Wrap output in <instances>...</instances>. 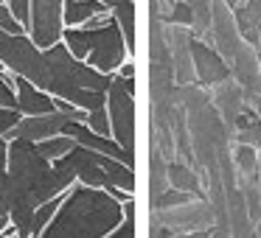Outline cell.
Returning a JSON list of instances; mask_svg holds the SVG:
<instances>
[{
	"instance_id": "20",
	"label": "cell",
	"mask_w": 261,
	"mask_h": 238,
	"mask_svg": "<svg viewBox=\"0 0 261 238\" xmlns=\"http://www.w3.org/2000/svg\"><path fill=\"white\" fill-rule=\"evenodd\" d=\"M65 193H68V191H65ZM65 193H59V196H54V199H48V202H42L40 207L34 210V224H31V235H40V232L48 227V221L54 219V213H57L59 204H62Z\"/></svg>"
},
{
	"instance_id": "33",
	"label": "cell",
	"mask_w": 261,
	"mask_h": 238,
	"mask_svg": "<svg viewBox=\"0 0 261 238\" xmlns=\"http://www.w3.org/2000/svg\"><path fill=\"white\" fill-rule=\"evenodd\" d=\"M3 76H6V65L0 62V79H3Z\"/></svg>"
},
{
	"instance_id": "1",
	"label": "cell",
	"mask_w": 261,
	"mask_h": 238,
	"mask_svg": "<svg viewBox=\"0 0 261 238\" xmlns=\"http://www.w3.org/2000/svg\"><path fill=\"white\" fill-rule=\"evenodd\" d=\"M124 221V202L104 188L70 185L59 210L37 238H104Z\"/></svg>"
},
{
	"instance_id": "8",
	"label": "cell",
	"mask_w": 261,
	"mask_h": 238,
	"mask_svg": "<svg viewBox=\"0 0 261 238\" xmlns=\"http://www.w3.org/2000/svg\"><path fill=\"white\" fill-rule=\"evenodd\" d=\"M62 6L65 0H31V25L29 34L37 42V48H51L62 40Z\"/></svg>"
},
{
	"instance_id": "31",
	"label": "cell",
	"mask_w": 261,
	"mask_h": 238,
	"mask_svg": "<svg viewBox=\"0 0 261 238\" xmlns=\"http://www.w3.org/2000/svg\"><path fill=\"white\" fill-rule=\"evenodd\" d=\"M118 70H121V73H118L121 79H135V68H132V62H124Z\"/></svg>"
},
{
	"instance_id": "7",
	"label": "cell",
	"mask_w": 261,
	"mask_h": 238,
	"mask_svg": "<svg viewBox=\"0 0 261 238\" xmlns=\"http://www.w3.org/2000/svg\"><path fill=\"white\" fill-rule=\"evenodd\" d=\"M152 219H158L160 224H166L174 232H194V230H211L216 224V213L214 204L205 196H194L182 204H174V207L166 210H154Z\"/></svg>"
},
{
	"instance_id": "18",
	"label": "cell",
	"mask_w": 261,
	"mask_h": 238,
	"mask_svg": "<svg viewBox=\"0 0 261 238\" xmlns=\"http://www.w3.org/2000/svg\"><path fill=\"white\" fill-rule=\"evenodd\" d=\"M73 146H76V140H73L70 135H65V132H62V135H54V137H45V140H40V143H37V152L54 163V160L65 157V154H68Z\"/></svg>"
},
{
	"instance_id": "25",
	"label": "cell",
	"mask_w": 261,
	"mask_h": 238,
	"mask_svg": "<svg viewBox=\"0 0 261 238\" xmlns=\"http://www.w3.org/2000/svg\"><path fill=\"white\" fill-rule=\"evenodd\" d=\"M20 118H23V112H20V109H9V107H0V135L6 137L9 132H12L14 126L20 124Z\"/></svg>"
},
{
	"instance_id": "19",
	"label": "cell",
	"mask_w": 261,
	"mask_h": 238,
	"mask_svg": "<svg viewBox=\"0 0 261 238\" xmlns=\"http://www.w3.org/2000/svg\"><path fill=\"white\" fill-rule=\"evenodd\" d=\"M233 163L242 174H247L250 180H255V171H258V148L247 146V143H236V152H233Z\"/></svg>"
},
{
	"instance_id": "15",
	"label": "cell",
	"mask_w": 261,
	"mask_h": 238,
	"mask_svg": "<svg viewBox=\"0 0 261 238\" xmlns=\"http://www.w3.org/2000/svg\"><path fill=\"white\" fill-rule=\"evenodd\" d=\"M169 185L177 188V191H188L194 196H205L202 182H199V174L194 171V165L180 163V160H171L169 163Z\"/></svg>"
},
{
	"instance_id": "16",
	"label": "cell",
	"mask_w": 261,
	"mask_h": 238,
	"mask_svg": "<svg viewBox=\"0 0 261 238\" xmlns=\"http://www.w3.org/2000/svg\"><path fill=\"white\" fill-rule=\"evenodd\" d=\"M113 12V17H115V23L121 25V34H124V40H126V51H129V56L135 53V0H124V3H118V6H113L110 9Z\"/></svg>"
},
{
	"instance_id": "35",
	"label": "cell",
	"mask_w": 261,
	"mask_h": 238,
	"mask_svg": "<svg viewBox=\"0 0 261 238\" xmlns=\"http://www.w3.org/2000/svg\"><path fill=\"white\" fill-rule=\"evenodd\" d=\"M31 238H37V235H31Z\"/></svg>"
},
{
	"instance_id": "34",
	"label": "cell",
	"mask_w": 261,
	"mask_h": 238,
	"mask_svg": "<svg viewBox=\"0 0 261 238\" xmlns=\"http://www.w3.org/2000/svg\"><path fill=\"white\" fill-rule=\"evenodd\" d=\"M0 143H9V140H6V137H3V135H0Z\"/></svg>"
},
{
	"instance_id": "24",
	"label": "cell",
	"mask_w": 261,
	"mask_h": 238,
	"mask_svg": "<svg viewBox=\"0 0 261 238\" xmlns=\"http://www.w3.org/2000/svg\"><path fill=\"white\" fill-rule=\"evenodd\" d=\"M0 28L9 31V34H25V31H29L17 17H14V12L9 9V3H0Z\"/></svg>"
},
{
	"instance_id": "23",
	"label": "cell",
	"mask_w": 261,
	"mask_h": 238,
	"mask_svg": "<svg viewBox=\"0 0 261 238\" xmlns=\"http://www.w3.org/2000/svg\"><path fill=\"white\" fill-rule=\"evenodd\" d=\"M85 124L90 126L93 132H98V135L113 137V126H110V112H107V107H98V109H93V112H87Z\"/></svg>"
},
{
	"instance_id": "22",
	"label": "cell",
	"mask_w": 261,
	"mask_h": 238,
	"mask_svg": "<svg viewBox=\"0 0 261 238\" xmlns=\"http://www.w3.org/2000/svg\"><path fill=\"white\" fill-rule=\"evenodd\" d=\"M104 238H135V196L124 202V221Z\"/></svg>"
},
{
	"instance_id": "28",
	"label": "cell",
	"mask_w": 261,
	"mask_h": 238,
	"mask_svg": "<svg viewBox=\"0 0 261 238\" xmlns=\"http://www.w3.org/2000/svg\"><path fill=\"white\" fill-rule=\"evenodd\" d=\"M9 210H12V196H9L6 176H0V216H9Z\"/></svg>"
},
{
	"instance_id": "14",
	"label": "cell",
	"mask_w": 261,
	"mask_h": 238,
	"mask_svg": "<svg viewBox=\"0 0 261 238\" xmlns=\"http://www.w3.org/2000/svg\"><path fill=\"white\" fill-rule=\"evenodd\" d=\"M101 12H110L101 0H65L62 23L65 25H85L90 17H96Z\"/></svg>"
},
{
	"instance_id": "27",
	"label": "cell",
	"mask_w": 261,
	"mask_h": 238,
	"mask_svg": "<svg viewBox=\"0 0 261 238\" xmlns=\"http://www.w3.org/2000/svg\"><path fill=\"white\" fill-rule=\"evenodd\" d=\"M0 107L17 109V90H14V84H9L6 79H0Z\"/></svg>"
},
{
	"instance_id": "29",
	"label": "cell",
	"mask_w": 261,
	"mask_h": 238,
	"mask_svg": "<svg viewBox=\"0 0 261 238\" xmlns=\"http://www.w3.org/2000/svg\"><path fill=\"white\" fill-rule=\"evenodd\" d=\"M9 168V143H0V176H6Z\"/></svg>"
},
{
	"instance_id": "11",
	"label": "cell",
	"mask_w": 261,
	"mask_h": 238,
	"mask_svg": "<svg viewBox=\"0 0 261 238\" xmlns=\"http://www.w3.org/2000/svg\"><path fill=\"white\" fill-rule=\"evenodd\" d=\"M62 132L73 137L79 146H87V148H93V152L110 154V157H115V160H121V163H126L129 168H135V154L126 152V148L121 146L115 137H104V135H98V132H93L90 126L85 124V121H68Z\"/></svg>"
},
{
	"instance_id": "30",
	"label": "cell",
	"mask_w": 261,
	"mask_h": 238,
	"mask_svg": "<svg viewBox=\"0 0 261 238\" xmlns=\"http://www.w3.org/2000/svg\"><path fill=\"white\" fill-rule=\"evenodd\" d=\"M171 238H211V230H194V232H177Z\"/></svg>"
},
{
	"instance_id": "5",
	"label": "cell",
	"mask_w": 261,
	"mask_h": 238,
	"mask_svg": "<svg viewBox=\"0 0 261 238\" xmlns=\"http://www.w3.org/2000/svg\"><path fill=\"white\" fill-rule=\"evenodd\" d=\"M129 51H126V40L121 34V25L115 17H110L104 25L90 31V53L85 62L93 65L101 73H118V68L126 62Z\"/></svg>"
},
{
	"instance_id": "26",
	"label": "cell",
	"mask_w": 261,
	"mask_h": 238,
	"mask_svg": "<svg viewBox=\"0 0 261 238\" xmlns=\"http://www.w3.org/2000/svg\"><path fill=\"white\" fill-rule=\"evenodd\" d=\"M6 3H9V9L14 12V17L29 28L31 25V0H6Z\"/></svg>"
},
{
	"instance_id": "12",
	"label": "cell",
	"mask_w": 261,
	"mask_h": 238,
	"mask_svg": "<svg viewBox=\"0 0 261 238\" xmlns=\"http://www.w3.org/2000/svg\"><path fill=\"white\" fill-rule=\"evenodd\" d=\"M211 101H214V107H216V112H219V118L225 121L227 132L233 135V124H236L239 112H242L244 104H247V101H244L242 84H239L236 79L222 81V84L214 87V96H211Z\"/></svg>"
},
{
	"instance_id": "2",
	"label": "cell",
	"mask_w": 261,
	"mask_h": 238,
	"mask_svg": "<svg viewBox=\"0 0 261 238\" xmlns=\"http://www.w3.org/2000/svg\"><path fill=\"white\" fill-rule=\"evenodd\" d=\"M42 53H45L48 73H51L48 93L54 98H65V101H70L73 107L85 109V112L107 107V90H110V81H113V73H101L93 65L76 59L62 40L54 42L51 48H45Z\"/></svg>"
},
{
	"instance_id": "9",
	"label": "cell",
	"mask_w": 261,
	"mask_h": 238,
	"mask_svg": "<svg viewBox=\"0 0 261 238\" xmlns=\"http://www.w3.org/2000/svg\"><path fill=\"white\" fill-rule=\"evenodd\" d=\"M191 62H194L197 84H202L205 90L233 79L230 65H227L225 56L214 48V42H205L202 37H194V34H191Z\"/></svg>"
},
{
	"instance_id": "13",
	"label": "cell",
	"mask_w": 261,
	"mask_h": 238,
	"mask_svg": "<svg viewBox=\"0 0 261 238\" xmlns=\"http://www.w3.org/2000/svg\"><path fill=\"white\" fill-rule=\"evenodd\" d=\"M14 90H17V109L23 115H45V112H54L57 104H54V96L29 81L25 76H17L14 73Z\"/></svg>"
},
{
	"instance_id": "10",
	"label": "cell",
	"mask_w": 261,
	"mask_h": 238,
	"mask_svg": "<svg viewBox=\"0 0 261 238\" xmlns=\"http://www.w3.org/2000/svg\"><path fill=\"white\" fill-rule=\"evenodd\" d=\"M68 121H73V118H70V115H65V112H59V109L45 112V115H23V118H20V124L6 135V140L23 137V140L40 143V140H45V137L62 135V129H65V124H68Z\"/></svg>"
},
{
	"instance_id": "21",
	"label": "cell",
	"mask_w": 261,
	"mask_h": 238,
	"mask_svg": "<svg viewBox=\"0 0 261 238\" xmlns=\"http://www.w3.org/2000/svg\"><path fill=\"white\" fill-rule=\"evenodd\" d=\"M163 23L169 25H182V28H194V12L186 0H174V6L163 14Z\"/></svg>"
},
{
	"instance_id": "6",
	"label": "cell",
	"mask_w": 261,
	"mask_h": 238,
	"mask_svg": "<svg viewBox=\"0 0 261 238\" xmlns=\"http://www.w3.org/2000/svg\"><path fill=\"white\" fill-rule=\"evenodd\" d=\"M107 112H110V126H113V137L135 154V96L124 87V79L113 73L107 90Z\"/></svg>"
},
{
	"instance_id": "32",
	"label": "cell",
	"mask_w": 261,
	"mask_h": 238,
	"mask_svg": "<svg viewBox=\"0 0 261 238\" xmlns=\"http://www.w3.org/2000/svg\"><path fill=\"white\" fill-rule=\"evenodd\" d=\"M101 3H104L107 9H113V6H118V3H124V0H101Z\"/></svg>"
},
{
	"instance_id": "17",
	"label": "cell",
	"mask_w": 261,
	"mask_h": 238,
	"mask_svg": "<svg viewBox=\"0 0 261 238\" xmlns=\"http://www.w3.org/2000/svg\"><path fill=\"white\" fill-rule=\"evenodd\" d=\"M62 42L68 45V51L73 53L76 59H82V62H85L87 53H90V31L82 28V25H68V28H62Z\"/></svg>"
},
{
	"instance_id": "4",
	"label": "cell",
	"mask_w": 261,
	"mask_h": 238,
	"mask_svg": "<svg viewBox=\"0 0 261 238\" xmlns=\"http://www.w3.org/2000/svg\"><path fill=\"white\" fill-rule=\"evenodd\" d=\"M0 62L6 65V70L17 76H25L29 81H34L40 90L48 93V62L42 48H37V42L25 34H9L0 28Z\"/></svg>"
},
{
	"instance_id": "3",
	"label": "cell",
	"mask_w": 261,
	"mask_h": 238,
	"mask_svg": "<svg viewBox=\"0 0 261 238\" xmlns=\"http://www.w3.org/2000/svg\"><path fill=\"white\" fill-rule=\"evenodd\" d=\"M62 160L76 171V180H79L82 185L104 188V191L121 188V191H126V193H135V171L126 163H121V160L110 157V154L93 152V148L76 143Z\"/></svg>"
}]
</instances>
